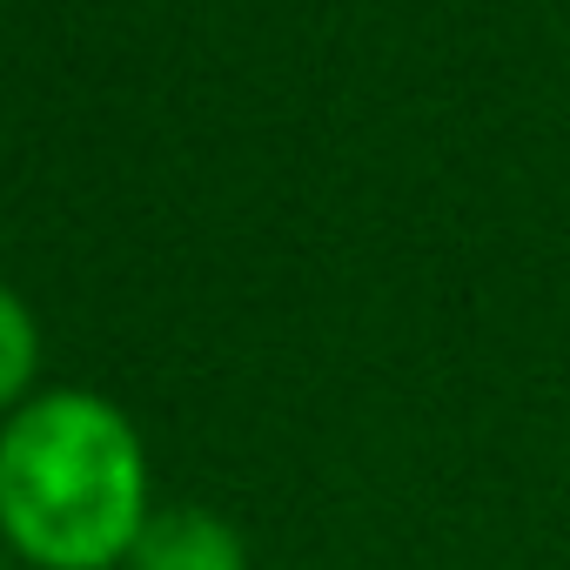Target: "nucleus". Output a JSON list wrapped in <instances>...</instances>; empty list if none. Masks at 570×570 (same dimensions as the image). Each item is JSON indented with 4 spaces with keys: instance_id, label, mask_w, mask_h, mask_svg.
<instances>
[{
    "instance_id": "nucleus-1",
    "label": "nucleus",
    "mask_w": 570,
    "mask_h": 570,
    "mask_svg": "<svg viewBox=\"0 0 570 570\" xmlns=\"http://www.w3.org/2000/svg\"><path fill=\"white\" fill-rule=\"evenodd\" d=\"M148 523V456L135 423L88 396H35L0 430V530L41 570H108Z\"/></svg>"
},
{
    "instance_id": "nucleus-2",
    "label": "nucleus",
    "mask_w": 570,
    "mask_h": 570,
    "mask_svg": "<svg viewBox=\"0 0 570 570\" xmlns=\"http://www.w3.org/2000/svg\"><path fill=\"white\" fill-rule=\"evenodd\" d=\"M135 570H248L242 537L215 517V510H148L141 537H135Z\"/></svg>"
},
{
    "instance_id": "nucleus-3",
    "label": "nucleus",
    "mask_w": 570,
    "mask_h": 570,
    "mask_svg": "<svg viewBox=\"0 0 570 570\" xmlns=\"http://www.w3.org/2000/svg\"><path fill=\"white\" fill-rule=\"evenodd\" d=\"M35 363H41V330H35V316H28V303L8 289V282H0V410L28 396Z\"/></svg>"
}]
</instances>
